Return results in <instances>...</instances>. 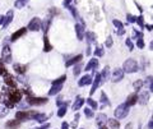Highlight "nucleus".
<instances>
[{
  "label": "nucleus",
  "instance_id": "nucleus-40",
  "mask_svg": "<svg viewBox=\"0 0 153 129\" xmlns=\"http://www.w3.org/2000/svg\"><path fill=\"white\" fill-rule=\"evenodd\" d=\"M125 45H126L128 47H129V50H130V51L134 49V44H133V41H131L130 38H126V41H125Z\"/></svg>",
  "mask_w": 153,
  "mask_h": 129
},
{
  "label": "nucleus",
  "instance_id": "nucleus-10",
  "mask_svg": "<svg viewBox=\"0 0 153 129\" xmlns=\"http://www.w3.org/2000/svg\"><path fill=\"white\" fill-rule=\"evenodd\" d=\"M97 67H98V60H97L96 58H92V59L88 62V64L86 65V68H84V70H86V72L95 70V69H97Z\"/></svg>",
  "mask_w": 153,
  "mask_h": 129
},
{
  "label": "nucleus",
  "instance_id": "nucleus-4",
  "mask_svg": "<svg viewBox=\"0 0 153 129\" xmlns=\"http://www.w3.org/2000/svg\"><path fill=\"white\" fill-rule=\"evenodd\" d=\"M41 24H42V21L38 18V17H35V18H32L31 22L28 23L27 29L33 31V32H37V31H40V29H41Z\"/></svg>",
  "mask_w": 153,
  "mask_h": 129
},
{
  "label": "nucleus",
  "instance_id": "nucleus-45",
  "mask_svg": "<svg viewBox=\"0 0 153 129\" xmlns=\"http://www.w3.org/2000/svg\"><path fill=\"white\" fill-rule=\"evenodd\" d=\"M4 105H5L7 107H13V106H14V104H13L9 98H8V100H4Z\"/></svg>",
  "mask_w": 153,
  "mask_h": 129
},
{
  "label": "nucleus",
  "instance_id": "nucleus-55",
  "mask_svg": "<svg viewBox=\"0 0 153 129\" xmlns=\"http://www.w3.org/2000/svg\"><path fill=\"white\" fill-rule=\"evenodd\" d=\"M4 22V15H0V24H3Z\"/></svg>",
  "mask_w": 153,
  "mask_h": 129
},
{
  "label": "nucleus",
  "instance_id": "nucleus-24",
  "mask_svg": "<svg viewBox=\"0 0 153 129\" xmlns=\"http://www.w3.org/2000/svg\"><path fill=\"white\" fill-rule=\"evenodd\" d=\"M106 122H107V117H106V114H98V115H97V117H96V123H97V125H103V124L106 123Z\"/></svg>",
  "mask_w": 153,
  "mask_h": 129
},
{
  "label": "nucleus",
  "instance_id": "nucleus-37",
  "mask_svg": "<svg viewBox=\"0 0 153 129\" xmlns=\"http://www.w3.org/2000/svg\"><path fill=\"white\" fill-rule=\"evenodd\" d=\"M87 104L92 107V110H96V109H97V102H96L95 100H92L91 97L87 98Z\"/></svg>",
  "mask_w": 153,
  "mask_h": 129
},
{
  "label": "nucleus",
  "instance_id": "nucleus-18",
  "mask_svg": "<svg viewBox=\"0 0 153 129\" xmlns=\"http://www.w3.org/2000/svg\"><path fill=\"white\" fill-rule=\"evenodd\" d=\"M100 77H101V82L102 83L107 82L109 78H110V68L109 67H105L103 70H102V73L100 74Z\"/></svg>",
  "mask_w": 153,
  "mask_h": 129
},
{
  "label": "nucleus",
  "instance_id": "nucleus-16",
  "mask_svg": "<svg viewBox=\"0 0 153 129\" xmlns=\"http://www.w3.org/2000/svg\"><path fill=\"white\" fill-rule=\"evenodd\" d=\"M75 32H76V37H78V40L82 41L84 38V26L76 23L75 24Z\"/></svg>",
  "mask_w": 153,
  "mask_h": 129
},
{
  "label": "nucleus",
  "instance_id": "nucleus-29",
  "mask_svg": "<svg viewBox=\"0 0 153 129\" xmlns=\"http://www.w3.org/2000/svg\"><path fill=\"white\" fill-rule=\"evenodd\" d=\"M33 119H35L36 122H38V123H45L46 120H47V117H46L45 114H38V113H36V115L33 117Z\"/></svg>",
  "mask_w": 153,
  "mask_h": 129
},
{
  "label": "nucleus",
  "instance_id": "nucleus-41",
  "mask_svg": "<svg viewBox=\"0 0 153 129\" xmlns=\"http://www.w3.org/2000/svg\"><path fill=\"white\" fill-rule=\"evenodd\" d=\"M126 18H128V22H130V23H135V22H137V17H134L131 14H126Z\"/></svg>",
  "mask_w": 153,
  "mask_h": 129
},
{
  "label": "nucleus",
  "instance_id": "nucleus-15",
  "mask_svg": "<svg viewBox=\"0 0 153 129\" xmlns=\"http://www.w3.org/2000/svg\"><path fill=\"white\" fill-rule=\"evenodd\" d=\"M26 32H27V28H19L18 31H15V32L12 35L10 40H12L13 42L17 41V40H18V38H20L22 36H24V35H26Z\"/></svg>",
  "mask_w": 153,
  "mask_h": 129
},
{
  "label": "nucleus",
  "instance_id": "nucleus-38",
  "mask_svg": "<svg viewBox=\"0 0 153 129\" xmlns=\"http://www.w3.org/2000/svg\"><path fill=\"white\" fill-rule=\"evenodd\" d=\"M103 54H105V50L102 47H96V50H95L96 56H103Z\"/></svg>",
  "mask_w": 153,
  "mask_h": 129
},
{
  "label": "nucleus",
  "instance_id": "nucleus-22",
  "mask_svg": "<svg viewBox=\"0 0 153 129\" xmlns=\"http://www.w3.org/2000/svg\"><path fill=\"white\" fill-rule=\"evenodd\" d=\"M13 68H14V70L18 73V74H24L26 72H27V65H23V64H14L13 65Z\"/></svg>",
  "mask_w": 153,
  "mask_h": 129
},
{
  "label": "nucleus",
  "instance_id": "nucleus-12",
  "mask_svg": "<svg viewBox=\"0 0 153 129\" xmlns=\"http://www.w3.org/2000/svg\"><path fill=\"white\" fill-rule=\"evenodd\" d=\"M4 82H5L7 86H9L10 88H15L17 87V82H15L14 77L10 75V74H5V75H4Z\"/></svg>",
  "mask_w": 153,
  "mask_h": 129
},
{
  "label": "nucleus",
  "instance_id": "nucleus-51",
  "mask_svg": "<svg viewBox=\"0 0 153 129\" xmlns=\"http://www.w3.org/2000/svg\"><path fill=\"white\" fill-rule=\"evenodd\" d=\"M124 33H125V29H124V27H122V28H119L117 35H124Z\"/></svg>",
  "mask_w": 153,
  "mask_h": 129
},
{
  "label": "nucleus",
  "instance_id": "nucleus-48",
  "mask_svg": "<svg viewBox=\"0 0 153 129\" xmlns=\"http://www.w3.org/2000/svg\"><path fill=\"white\" fill-rule=\"evenodd\" d=\"M80 69H82V68H80V65H75V68H74V74L78 75L79 73H80Z\"/></svg>",
  "mask_w": 153,
  "mask_h": 129
},
{
  "label": "nucleus",
  "instance_id": "nucleus-35",
  "mask_svg": "<svg viewBox=\"0 0 153 129\" xmlns=\"http://www.w3.org/2000/svg\"><path fill=\"white\" fill-rule=\"evenodd\" d=\"M84 115H86L88 119H91V118L95 117V113H93V110L91 107H86V109H84Z\"/></svg>",
  "mask_w": 153,
  "mask_h": 129
},
{
  "label": "nucleus",
  "instance_id": "nucleus-42",
  "mask_svg": "<svg viewBox=\"0 0 153 129\" xmlns=\"http://www.w3.org/2000/svg\"><path fill=\"white\" fill-rule=\"evenodd\" d=\"M112 23H114V26H115V27H116L117 29L124 27V24H122V23L120 22V21H117V19H114V21H112Z\"/></svg>",
  "mask_w": 153,
  "mask_h": 129
},
{
  "label": "nucleus",
  "instance_id": "nucleus-30",
  "mask_svg": "<svg viewBox=\"0 0 153 129\" xmlns=\"http://www.w3.org/2000/svg\"><path fill=\"white\" fill-rule=\"evenodd\" d=\"M28 1H29V0H15L14 7H15V8H18V9H22V8L26 7V4H27Z\"/></svg>",
  "mask_w": 153,
  "mask_h": 129
},
{
  "label": "nucleus",
  "instance_id": "nucleus-9",
  "mask_svg": "<svg viewBox=\"0 0 153 129\" xmlns=\"http://www.w3.org/2000/svg\"><path fill=\"white\" fill-rule=\"evenodd\" d=\"M100 83H101V77H100V73H96L95 74V77H93V84H92V89L89 91V95H92L96 92V89L98 88V86H100Z\"/></svg>",
  "mask_w": 153,
  "mask_h": 129
},
{
  "label": "nucleus",
  "instance_id": "nucleus-43",
  "mask_svg": "<svg viewBox=\"0 0 153 129\" xmlns=\"http://www.w3.org/2000/svg\"><path fill=\"white\" fill-rule=\"evenodd\" d=\"M78 119H79V114H75L74 122L71 123V128H76V125H78Z\"/></svg>",
  "mask_w": 153,
  "mask_h": 129
},
{
  "label": "nucleus",
  "instance_id": "nucleus-49",
  "mask_svg": "<svg viewBox=\"0 0 153 129\" xmlns=\"http://www.w3.org/2000/svg\"><path fill=\"white\" fill-rule=\"evenodd\" d=\"M148 81H149V89L153 92V77H148Z\"/></svg>",
  "mask_w": 153,
  "mask_h": 129
},
{
  "label": "nucleus",
  "instance_id": "nucleus-20",
  "mask_svg": "<svg viewBox=\"0 0 153 129\" xmlns=\"http://www.w3.org/2000/svg\"><path fill=\"white\" fill-rule=\"evenodd\" d=\"M137 102H138V95L137 93H133V95H129V97H128V100H126L125 104L130 107V106L135 105Z\"/></svg>",
  "mask_w": 153,
  "mask_h": 129
},
{
  "label": "nucleus",
  "instance_id": "nucleus-2",
  "mask_svg": "<svg viewBox=\"0 0 153 129\" xmlns=\"http://www.w3.org/2000/svg\"><path fill=\"white\" fill-rule=\"evenodd\" d=\"M128 114H129V106L126 104H121L116 107V110H115V117L117 119H124L128 117Z\"/></svg>",
  "mask_w": 153,
  "mask_h": 129
},
{
  "label": "nucleus",
  "instance_id": "nucleus-6",
  "mask_svg": "<svg viewBox=\"0 0 153 129\" xmlns=\"http://www.w3.org/2000/svg\"><path fill=\"white\" fill-rule=\"evenodd\" d=\"M110 78H111L112 82H120L121 79H124V70L121 69V68H115L114 72L111 73V75H110Z\"/></svg>",
  "mask_w": 153,
  "mask_h": 129
},
{
  "label": "nucleus",
  "instance_id": "nucleus-47",
  "mask_svg": "<svg viewBox=\"0 0 153 129\" xmlns=\"http://www.w3.org/2000/svg\"><path fill=\"white\" fill-rule=\"evenodd\" d=\"M140 86H143V81H138V82L134 83V87L137 89H140Z\"/></svg>",
  "mask_w": 153,
  "mask_h": 129
},
{
  "label": "nucleus",
  "instance_id": "nucleus-1",
  "mask_svg": "<svg viewBox=\"0 0 153 129\" xmlns=\"http://www.w3.org/2000/svg\"><path fill=\"white\" fill-rule=\"evenodd\" d=\"M122 70H124V73H137L139 70V65L137 60L128 59L124 63V65H122Z\"/></svg>",
  "mask_w": 153,
  "mask_h": 129
},
{
  "label": "nucleus",
  "instance_id": "nucleus-28",
  "mask_svg": "<svg viewBox=\"0 0 153 129\" xmlns=\"http://www.w3.org/2000/svg\"><path fill=\"white\" fill-rule=\"evenodd\" d=\"M107 123H109V127L111 129H119L120 128V123H119L116 119H107Z\"/></svg>",
  "mask_w": 153,
  "mask_h": 129
},
{
  "label": "nucleus",
  "instance_id": "nucleus-36",
  "mask_svg": "<svg viewBox=\"0 0 153 129\" xmlns=\"http://www.w3.org/2000/svg\"><path fill=\"white\" fill-rule=\"evenodd\" d=\"M66 81V75L64 74V75H61V77H59L58 79H55V81H52V84H63L64 82Z\"/></svg>",
  "mask_w": 153,
  "mask_h": 129
},
{
  "label": "nucleus",
  "instance_id": "nucleus-57",
  "mask_svg": "<svg viewBox=\"0 0 153 129\" xmlns=\"http://www.w3.org/2000/svg\"><path fill=\"white\" fill-rule=\"evenodd\" d=\"M65 3H66V4H70V3H71V0H65Z\"/></svg>",
  "mask_w": 153,
  "mask_h": 129
},
{
  "label": "nucleus",
  "instance_id": "nucleus-26",
  "mask_svg": "<svg viewBox=\"0 0 153 129\" xmlns=\"http://www.w3.org/2000/svg\"><path fill=\"white\" fill-rule=\"evenodd\" d=\"M84 37H87V41H88V44H95L96 42V33L95 32H86L84 33Z\"/></svg>",
  "mask_w": 153,
  "mask_h": 129
},
{
  "label": "nucleus",
  "instance_id": "nucleus-23",
  "mask_svg": "<svg viewBox=\"0 0 153 129\" xmlns=\"http://www.w3.org/2000/svg\"><path fill=\"white\" fill-rule=\"evenodd\" d=\"M61 88H63V84H52L51 86V89L49 91V95L50 96H55V95H58L61 91Z\"/></svg>",
  "mask_w": 153,
  "mask_h": 129
},
{
  "label": "nucleus",
  "instance_id": "nucleus-31",
  "mask_svg": "<svg viewBox=\"0 0 153 129\" xmlns=\"http://www.w3.org/2000/svg\"><path fill=\"white\" fill-rule=\"evenodd\" d=\"M9 113V110H8V107L5 105H0V119L1 118H5V115H8Z\"/></svg>",
  "mask_w": 153,
  "mask_h": 129
},
{
  "label": "nucleus",
  "instance_id": "nucleus-5",
  "mask_svg": "<svg viewBox=\"0 0 153 129\" xmlns=\"http://www.w3.org/2000/svg\"><path fill=\"white\" fill-rule=\"evenodd\" d=\"M35 115H36L35 111H18V113L15 114V119H18L19 122H23V120L33 119Z\"/></svg>",
  "mask_w": 153,
  "mask_h": 129
},
{
  "label": "nucleus",
  "instance_id": "nucleus-25",
  "mask_svg": "<svg viewBox=\"0 0 153 129\" xmlns=\"http://www.w3.org/2000/svg\"><path fill=\"white\" fill-rule=\"evenodd\" d=\"M52 50V45L50 44V40H49V37L47 35H45L44 36V51L45 53H49V51Z\"/></svg>",
  "mask_w": 153,
  "mask_h": 129
},
{
  "label": "nucleus",
  "instance_id": "nucleus-13",
  "mask_svg": "<svg viewBox=\"0 0 153 129\" xmlns=\"http://www.w3.org/2000/svg\"><path fill=\"white\" fill-rule=\"evenodd\" d=\"M93 81V75H83L82 78L78 81V86L79 87H83V86H87V84H91Z\"/></svg>",
  "mask_w": 153,
  "mask_h": 129
},
{
  "label": "nucleus",
  "instance_id": "nucleus-11",
  "mask_svg": "<svg viewBox=\"0 0 153 129\" xmlns=\"http://www.w3.org/2000/svg\"><path fill=\"white\" fill-rule=\"evenodd\" d=\"M148 100H149V93L147 91H140L139 96H138V102L142 105H146L148 104Z\"/></svg>",
  "mask_w": 153,
  "mask_h": 129
},
{
  "label": "nucleus",
  "instance_id": "nucleus-14",
  "mask_svg": "<svg viewBox=\"0 0 153 129\" xmlns=\"http://www.w3.org/2000/svg\"><path fill=\"white\" fill-rule=\"evenodd\" d=\"M13 15H14V13H13V10H9L7 13V15H4V22H3V28H7L8 26H9L12 23L13 21Z\"/></svg>",
  "mask_w": 153,
  "mask_h": 129
},
{
  "label": "nucleus",
  "instance_id": "nucleus-32",
  "mask_svg": "<svg viewBox=\"0 0 153 129\" xmlns=\"http://www.w3.org/2000/svg\"><path fill=\"white\" fill-rule=\"evenodd\" d=\"M8 74V70H7V68H5V63L3 62L1 59H0V75H5Z\"/></svg>",
  "mask_w": 153,
  "mask_h": 129
},
{
  "label": "nucleus",
  "instance_id": "nucleus-34",
  "mask_svg": "<svg viewBox=\"0 0 153 129\" xmlns=\"http://www.w3.org/2000/svg\"><path fill=\"white\" fill-rule=\"evenodd\" d=\"M65 114H66V105H63V106L59 107L58 117L59 118H63V117H65Z\"/></svg>",
  "mask_w": 153,
  "mask_h": 129
},
{
  "label": "nucleus",
  "instance_id": "nucleus-19",
  "mask_svg": "<svg viewBox=\"0 0 153 129\" xmlns=\"http://www.w3.org/2000/svg\"><path fill=\"white\" fill-rule=\"evenodd\" d=\"M20 125V122L18 119H14V120H8V122L5 123V127L8 129H17V128H19Z\"/></svg>",
  "mask_w": 153,
  "mask_h": 129
},
{
  "label": "nucleus",
  "instance_id": "nucleus-44",
  "mask_svg": "<svg viewBox=\"0 0 153 129\" xmlns=\"http://www.w3.org/2000/svg\"><path fill=\"white\" fill-rule=\"evenodd\" d=\"M137 46L139 47V49H144V41H143V38H138V41H137Z\"/></svg>",
  "mask_w": 153,
  "mask_h": 129
},
{
  "label": "nucleus",
  "instance_id": "nucleus-50",
  "mask_svg": "<svg viewBox=\"0 0 153 129\" xmlns=\"http://www.w3.org/2000/svg\"><path fill=\"white\" fill-rule=\"evenodd\" d=\"M50 127V124L49 123H46V124H44V125H42V127H40V128H36V129H47Z\"/></svg>",
  "mask_w": 153,
  "mask_h": 129
},
{
  "label": "nucleus",
  "instance_id": "nucleus-8",
  "mask_svg": "<svg viewBox=\"0 0 153 129\" xmlns=\"http://www.w3.org/2000/svg\"><path fill=\"white\" fill-rule=\"evenodd\" d=\"M27 102L29 105H35V106H38V105H44L47 102V98L45 97H33V96H28L27 97Z\"/></svg>",
  "mask_w": 153,
  "mask_h": 129
},
{
  "label": "nucleus",
  "instance_id": "nucleus-17",
  "mask_svg": "<svg viewBox=\"0 0 153 129\" xmlns=\"http://www.w3.org/2000/svg\"><path fill=\"white\" fill-rule=\"evenodd\" d=\"M83 104H84V98L82 96H76L74 104H73V106H71V109L73 110H79L80 107L83 106Z\"/></svg>",
  "mask_w": 153,
  "mask_h": 129
},
{
  "label": "nucleus",
  "instance_id": "nucleus-7",
  "mask_svg": "<svg viewBox=\"0 0 153 129\" xmlns=\"http://www.w3.org/2000/svg\"><path fill=\"white\" fill-rule=\"evenodd\" d=\"M1 60L4 63H12V50L8 45L3 46L1 50Z\"/></svg>",
  "mask_w": 153,
  "mask_h": 129
},
{
  "label": "nucleus",
  "instance_id": "nucleus-21",
  "mask_svg": "<svg viewBox=\"0 0 153 129\" xmlns=\"http://www.w3.org/2000/svg\"><path fill=\"white\" fill-rule=\"evenodd\" d=\"M83 59V55H76V56H74V58H71L70 60H68V62L65 63V67H71V65H74V64H76V63H79L80 60Z\"/></svg>",
  "mask_w": 153,
  "mask_h": 129
},
{
  "label": "nucleus",
  "instance_id": "nucleus-53",
  "mask_svg": "<svg viewBox=\"0 0 153 129\" xmlns=\"http://www.w3.org/2000/svg\"><path fill=\"white\" fill-rule=\"evenodd\" d=\"M61 129H69V125H68V123L64 122V123L61 124Z\"/></svg>",
  "mask_w": 153,
  "mask_h": 129
},
{
  "label": "nucleus",
  "instance_id": "nucleus-46",
  "mask_svg": "<svg viewBox=\"0 0 153 129\" xmlns=\"http://www.w3.org/2000/svg\"><path fill=\"white\" fill-rule=\"evenodd\" d=\"M107 47H111L112 46V37H107V40H106V44H105Z\"/></svg>",
  "mask_w": 153,
  "mask_h": 129
},
{
  "label": "nucleus",
  "instance_id": "nucleus-27",
  "mask_svg": "<svg viewBox=\"0 0 153 129\" xmlns=\"http://www.w3.org/2000/svg\"><path fill=\"white\" fill-rule=\"evenodd\" d=\"M100 101H101V109H103L105 106H109V105H110L109 97L106 96V93H105L103 91L101 92V100H100Z\"/></svg>",
  "mask_w": 153,
  "mask_h": 129
},
{
  "label": "nucleus",
  "instance_id": "nucleus-54",
  "mask_svg": "<svg viewBox=\"0 0 153 129\" xmlns=\"http://www.w3.org/2000/svg\"><path fill=\"white\" fill-rule=\"evenodd\" d=\"M148 128H149V129H153V118L151 119V122L148 123Z\"/></svg>",
  "mask_w": 153,
  "mask_h": 129
},
{
  "label": "nucleus",
  "instance_id": "nucleus-33",
  "mask_svg": "<svg viewBox=\"0 0 153 129\" xmlns=\"http://www.w3.org/2000/svg\"><path fill=\"white\" fill-rule=\"evenodd\" d=\"M50 23H51V18H49L47 21H45L44 23L41 24V28L44 29V32H45V35L47 33V31H49V27H50Z\"/></svg>",
  "mask_w": 153,
  "mask_h": 129
},
{
  "label": "nucleus",
  "instance_id": "nucleus-3",
  "mask_svg": "<svg viewBox=\"0 0 153 129\" xmlns=\"http://www.w3.org/2000/svg\"><path fill=\"white\" fill-rule=\"evenodd\" d=\"M8 98L13 102V104H18V102L22 100V92L18 91L17 88H13L12 91H9V95H8Z\"/></svg>",
  "mask_w": 153,
  "mask_h": 129
},
{
  "label": "nucleus",
  "instance_id": "nucleus-56",
  "mask_svg": "<svg viewBox=\"0 0 153 129\" xmlns=\"http://www.w3.org/2000/svg\"><path fill=\"white\" fill-rule=\"evenodd\" d=\"M149 49H151V50H153V41H152L151 44H149Z\"/></svg>",
  "mask_w": 153,
  "mask_h": 129
},
{
  "label": "nucleus",
  "instance_id": "nucleus-39",
  "mask_svg": "<svg viewBox=\"0 0 153 129\" xmlns=\"http://www.w3.org/2000/svg\"><path fill=\"white\" fill-rule=\"evenodd\" d=\"M137 23L139 24V27L140 28H143L144 27V18H143V15H139V17H137Z\"/></svg>",
  "mask_w": 153,
  "mask_h": 129
},
{
  "label": "nucleus",
  "instance_id": "nucleus-52",
  "mask_svg": "<svg viewBox=\"0 0 153 129\" xmlns=\"http://www.w3.org/2000/svg\"><path fill=\"white\" fill-rule=\"evenodd\" d=\"M144 27H147L148 31H153V24H144Z\"/></svg>",
  "mask_w": 153,
  "mask_h": 129
}]
</instances>
